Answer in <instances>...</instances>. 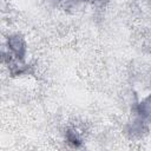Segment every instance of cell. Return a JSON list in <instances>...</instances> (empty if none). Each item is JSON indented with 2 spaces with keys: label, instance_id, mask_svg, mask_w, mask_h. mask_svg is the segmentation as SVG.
I'll use <instances>...</instances> for the list:
<instances>
[{
  "label": "cell",
  "instance_id": "6da1fadb",
  "mask_svg": "<svg viewBox=\"0 0 151 151\" xmlns=\"http://www.w3.org/2000/svg\"><path fill=\"white\" fill-rule=\"evenodd\" d=\"M9 46L12 48V51L19 55L20 58H22V55L25 54V45H24V41L18 38V37H13L9 39Z\"/></svg>",
  "mask_w": 151,
  "mask_h": 151
},
{
  "label": "cell",
  "instance_id": "7a4b0ae2",
  "mask_svg": "<svg viewBox=\"0 0 151 151\" xmlns=\"http://www.w3.org/2000/svg\"><path fill=\"white\" fill-rule=\"evenodd\" d=\"M138 112L143 118L151 117V96L147 97L144 101H142L138 106Z\"/></svg>",
  "mask_w": 151,
  "mask_h": 151
}]
</instances>
